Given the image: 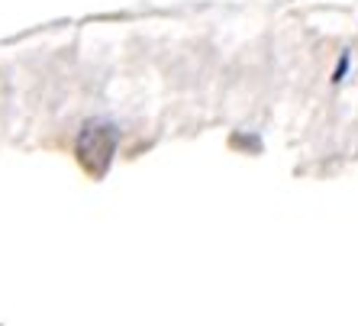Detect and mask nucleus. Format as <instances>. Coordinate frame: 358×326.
<instances>
[{
    "mask_svg": "<svg viewBox=\"0 0 358 326\" xmlns=\"http://www.w3.org/2000/svg\"><path fill=\"white\" fill-rule=\"evenodd\" d=\"M113 149H117V133L110 126L100 123H87L78 136V155H81L84 168L94 171V175H103L113 159Z\"/></svg>",
    "mask_w": 358,
    "mask_h": 326,
    "instance_id": "1",
    "label": "nucleus"
}]
</instances>
